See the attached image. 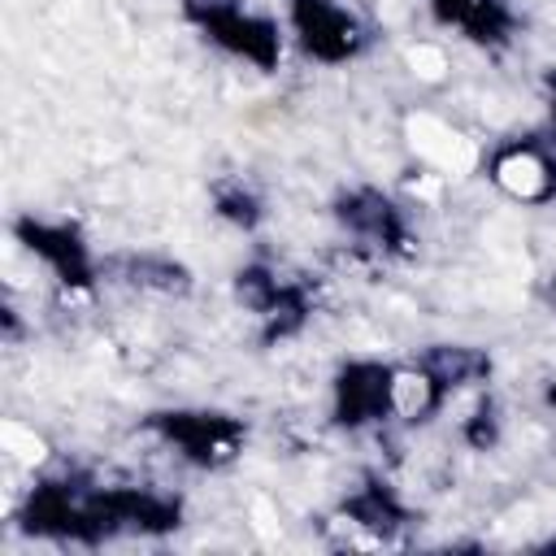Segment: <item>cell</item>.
Wrapping results in <instances>:
<instances>
[{"mask_svg": "<svg viewBox=\"0 0 556 556\" xmlns=\"http://www.w3.org/2000/svg\"><path fill=\"white\" fill-rule=\"evenodd\" d=\"M491 182H495L504 195L521 200V204H539V200H547L552 187H556V165H552L539 148L517 143V148H504V152L491 161Z\"/></svg>", "mask_w": 556, "mask_h": 556, "instance_id": "obj_1", "label": "cell"}, {"mask_svg": "<svg viewBox=\"0 0 556 556\" xmlns=\"http://www.w3.org/2000/svg\"><path fill=\"white\" fill-rule=\"evenodd\" d=\"M300 26H304L308 43L317 52H330V56H339V52H348L356 43L352 17L339 4H330V0H304L300 4Z\"/></svg>", "mask_w": 556, "mask_h": 556, "instance_id": "obj_2", "label": "cell"}, {"mask_svg": "<svg viewBox=\"0 0 556 556\" xmlns=\"http://www.w3.org/2000/svg\"><path fill=\"white\" fill-rule=\"evenodd\" d=\"M434 391H439V378L430 369H395L387 378V408L395 417H421L434 404Z\"/></svg>", "mask_w": 556, "mask_h": 556, "instance_id": "obj_3", "label": "cell"}, {"mask_svg": "<svg viewBox=\"0 0 556 556\" xmlns=\"http://www.w3.org/2000/svg\"><path fill=\"white\" fill-rule=\"evenodd\" d=\"M404 65L421 78V83H443L447 78V70H452V61H447V52L439 48V43H430V39H417V43H408V52H404Z\"/></svg>", "mask_w": 556, "mask_h": 556, "instance_id": "obj_4", "label": "cell"}, {"mask_svg": "<svg viewBox=\"0 0 556 556\" xmlns=\"http://www.w3.org/2000/svg\"><path fill=\"white\" fill-rule=\"evenodd\" d=\"M4 452H9V460H17V465H39V460L48 456L43 439H39L35 430L17 426V421H9V426H4Z\"/></svg>", "mask_w": 556, "mask_h": 556, "instance_id": "obj_5", "label": "cell"}]
</instances>
